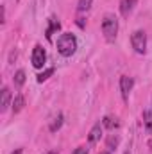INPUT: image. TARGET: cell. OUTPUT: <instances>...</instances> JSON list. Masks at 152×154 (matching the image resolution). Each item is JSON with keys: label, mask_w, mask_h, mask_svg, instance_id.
Wrapping results in <instances>:
<instances>
[{"label": "cell", "mask_w": 152, "mask_h": 154, "mask_svg": "<svg viewBox=\"0 0 152 154\" xmlns=\"http://www.w3.org/2000/svg\"><path fill=\"white\" fill-rule=\"evenodd\" d=\"M57 52L63 56V57H70L74 56L77 50V38L72 34V32H63L59 38H57Z\"/></svg>", "instance_id": "obj_1"}, {"label": "cell", "mask_w": 152, "mask_h": 154, "mask_svg": "<svg viewBox=\"0 0 152 154\" xmlns=\"http://www.w3.org/2000/svg\"><path fill=\"white\" fill-rule=\"evenodd\" d=\"M102 34L108 41H114L118 34V18L111 13H108L102 20Z\"/></svg>", "instance_id": "obj_2"}, {"label": "cell", "mask_w": 152, "mask_h": 154, "mask_svg": "<svg viewBox=\"0 0 152 154\" xmlns=\"http://www.w3.org/2000/svg\"><path fill=\"white\" fill-rule=\"evenodd\" d=\"M131 45H132L136 54H145L147 52V34H145V31H141V29L134 31L131 34Z\"/></svg>", "instance_id": "obj_3"}, {"label": "cell", "mask_w": 152, "mask_h": 154, "mask_svg": "<svg viewBox=\"0 0 152 154\" xmlns=\"http://www.w3.org/2000/svg\"><path fill=\"white\" fill-rule=\"evenodd\" d=\"M31 61H32V66L34 68H43L45 66V61H47V52L41 45H36L32 48V56H31Z\"/></svg>", "instance_id": "obj_4"}, {"label": "cell", "mask_w": 152, "mask_h": 154, "mask_svg": "<svg viewBox=\"0 0 152 154\" xmlns=\"http://www.w3.org/2000/svg\"><path fill=\"white\" fill-rule=\"evenodd\" d=\"M132 86H134L132 77H129V75H122L120 77V93H122V99H123L125 102L129 100V93H131Z\"/></svg>", "instance_id": "obj_5"}, {"label": "cell", "mask_w": 152, "mask_h": 154, "mask_svg": "<svg viewBox=\"0 0 152 154\" xmlns=\"http://www.w3.org/2000/svg\"><path fill=\"white\" fill-rule=\"evenodd\" d=\"M102 122H97L93 127H91V131H90V134H88V142L93 145V143H97L99 140H100V134H102Z\"/></svg>", "instance_id": "obj_6"}, {"label": "cell", "mask_w": 152, "mask_h": 154, "mask_svg": "<svg viewBox=\"0 0 152 154\" xmlns=\"http://www.w3.org/2000/svg\"><path fill=\"white\" fill-rule=\"evenodd\" d=\"M136 4H138V0H120V14L123 18H127L132 13V9H134Z\"/></svg>", "instance_id": "obj_7"}, {"label": "cell", "mask_w": 152, "mask_h": 154, "mask_svg": "<svg viewBox=\"0 0 152 154\" xmlns=\"http://www.w3.org/2000/svg\"><path fill=\"white\" fill-rule=\"evenodd\" d=\"M0 93H2V97H0V111L4 113V111H7V108H9V102H11V91H9L7 86H4Z\"/></svg>", "instance_id": "obj_8"}, {"label": "cell", "mask_w": 152, "mask_h": 154, "mask_svg": "<svg viewBox=\"0 0 152 154\" xmlns=\"http://www.w3.org/2000/svg\"><path fill=\"white\" fill-rule=\"evenodd\" d=\"M48 23H50V25H48V29H47V39H52V34H54L56 31H59V29H61V23H59L54 16L48 20Z\"/></svg>", "instance_id": "obj_9"}, {"label": "cell", "mask_w": 152, "mask_h": 154, "mask_svg": "<svg viewBox=\"0 0 152 154\" xmlns=\"http://www.w3.org/2000/svg\"><path fill=\"white\" fill-rule=\"evenodd\" d=\"M23 106H25L23 95H16V97L13 99V113H20V111L23 109Z\"/></svg>", "instance_id": "obj_10"}, {"label": "cell", "mask_w": 152, "mask_h": 154, "mask_svg": "<svg viewBox=\"0 0 152 154\" xmlns=\"http://www.w3.org/2000/svg\"><path fill=\"white\" fill-rule=\"evenodd\" d=\"M143 125H145L147 133H150L152 134V108L143 111Z\"/></svg>", "instance_id": "obj_11"}, {"label": "cell", "mask_w": 152, "mask_h": 154, "mask_svg": "<svg viewBox=\"0 0 152 154\" xmlns=\"http://www.w3.org/2000/svg\"><path fill=\"white\" fill-rule=\"evenodd\" d=\"M102 125H104L106 129H114V127H118V125H120V122H118L116 118H113V116H104Z\"/></svg>", "instance_id": "obj_12"}, {"label": "cell", "mask_w": 152, "mask_h": 154, "mask_svg": "<svg viewBox=\"0 0 152 154\" xmlns=\"http://www.w3.org/2000/svg\"><path fill=\"white\" fill-rule=\"evenodd\" d=\"M13 81H14V86H16V88H22L23 82H25V72H23V70H18V72L14 74V79H13Z\"/></svg>", "instance_id": "obj_13"}, {"label": "cell", "mask_w": 152, "mask_h": 154, "mask_svg": "<svg viewBox=\"0 0 152 154\" xmlns=\"http://www.w3.org/2000/svg\"><path fill=\"white\" fill-rule=\"evenodd\" d=\"M91 4H93V0H79V4H77V11H79V13H86V11H90Z\"/></svg>", "instance_id": "obj_14"}, {"label": "cell", "mask_w": 152, "mask_h": 154, "mask_svg": "<svg viewBox=\"0 0 152 154\" xmlns=\"http://www.w3.org/2000/svg\"><path fill=\"white\" fill-rule=\"evenodd\" d=\"M61 125H63V115L59 113V115L54 118V122H52V125H50V131L54 133V131H57V129H59Z\"/></svg>", "instance_id": "obj_15"}, {"label": "cell", "mask_w": 152, "mask_h": 154, "mask_svg": "<svg viewBox=\"0 0 152 154\" xmlns=\"http://www.w3.org/2000/svg\"><path fill=\"white\" fill-rule=\"evenodd\" d=\"M52 74H54V68H47L43 74H39V75H38V82H45L48 77L52 75Z\"/></svg>", "instance_id": "obj_16"}, {"label": "cell", "mask_w": 152, "mask_h": 154, "mask_svg": "<svg viewBox=\"0 0 152 154\" xmlns=\"http://www.w3.org/2000/svg\"><path fill=\"white\" fill-rule=\"evenodd\" d=\"M118 142H120L118 136H109V138H108V149H114V147L118 145Z\"/></svg>", "instance_id": "obj_17"}, {"label": "cell", "mask_w": 152, "mask_h": 154, "mask_svg": "<svg viewBox=\"0 0 152 154\" xmlns=\"http://www.w3.org/2000/svg\"><path fill=\"white\" fill-rule=\"evenodd\" d=\"M88 152H90V149H88L86 145H81V147H77L72 154H88Z\"/></svg>", "instance_id": "obj_18"}, {"label": "cell", "mask_w": 152, "mask_h": 154, "mask_svg": "<svg viewBox=\"0 0 152 154\" xmlns=\"http://www.w3.org/2000/svg\"><path fill=\"white\" fill-rule=\"evenodd\" d=\"M43 154H57V151H48V152H43Z\"/></svg>", "instance_id": "obj_19"}, {"label": "cell", "mask_w": 152, "mask_h": 154, "mask_svg": "<svg viewBox=\"0 0 152 154\" xmlns=\"http://www.w3.org/2000/svg\"><path fill=\"white\" fill-rule=\"evenodd\" d=\"M13 154H22V151H20V149H18V151H14V152Z\"/></svg>", "instance_id": "obj_20"}, {"label": "cell", "mask_w": 152, "mask_h": 154, "mask_svg": "<svg viewBox=\"0 0 152 154\" xmlns=\"http://www.w3.org/2000/svg\"><path fill=\"white\" fill-rule=\"evenodd\" d=\"M99 154H109V152H99Z\"/></svg>", "instance_id": "obj_21"}]
</instances>
